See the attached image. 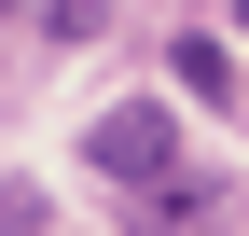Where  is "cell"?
<instances>
[{
  "label": "cell",
  "instance_id": "obj_3",
  "mask_svg": "<svg viewBox=\"0 0 249 236\" xmlns=\"http://www.w3.org/2000/svg\"><path fill=\"white\" fill-rule=\"evenodd\" d=\"M42 14H55V42H83V28H97L111 0H42Z\"/></svg>",
  "mask_w": 249,
  "mask_h": 236
},
{
  "label": "cell",
  "instance_id": "obj_4",
  "mask_svg": "<svg viewBox=\"0 0 249 236\" xmlns=\"http://www.w3.org/2000/svg\"><path fill=\"white\" fill-rule=\"evenodd\" d=\"M235 14H249V0H235Z\"/></svg>",
  "mask_w": 249,
  "mask_h": 236
},
{
  "label": "cell",
  "instance_id": "obj_1",
  "mask_svg": "<svg viewBox=\"0 0 249 236\" xmlns=\"http://www.w3.org/2000/svg\"><path fill=\"white\" fill-rule=\"evenodd\" d=\"M83 167H97V181H124V195H166L180 181V125L152 98H124V111H97V125H83Z\"/></svg>",
  "mask_w": 249,
  "mask_h": 236
},
{
  "label": "cell",
  "instance_id": "obj_2",
  "mask_svg": "<svg viewBox=\"0 0 249 236\" xmlns=\"http://www.w3.org/2000/svg\"><path fill=\"white\" fill-rule=\"evenodd\" d=\"M166 70H180V98H235V56H222V42H180Z\"/></svg>",
  "mask_w": 249,
  "mask_h": 236
}]
</instances>
